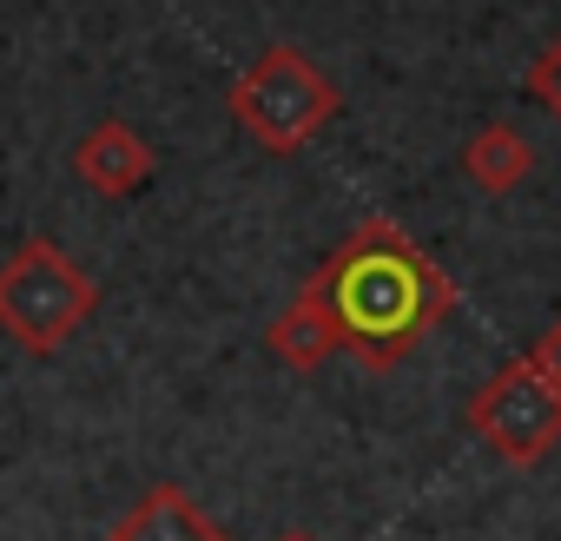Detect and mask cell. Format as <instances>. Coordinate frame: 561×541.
I'll return each mask as SVG.
<instances>
[{
  "instance_id": "obj_1",
  "label": "cell",
  "mask_w": 561,
  "mask_h": 541,
  "mask_svg": "<svg viewBox=\"0 0 561 541\" xmlns=\"http://www.w3.org/2000/svg\"><path fill=\"white\" fill-rule=\"evenodd\" d=\"M305 285L324 298L344 350L370 370H397L456 311V278L397 218H364L324 251Z\"/></svg>"
},
{
  "instance_id": "obj_2",
  "label": "cell",
  "mask_w": 561,
  "mask_h": 541,
  "mask_svg": "<svg viewBox=\"0 0 561 541\" xmlns=\"http://www.w3.org/2000/svg\"><path fill=\"white\" fill-rule=\"evenodd\" d=\"M100 311V285L93 270L60 251L54 238H21L8 257H0V331H8L21 350L54 357L67 337H80Z\"/></svg>"
},
{
  "instance_id": "obj_3",
  "label": "cell",
  "mask_w": 561,
  "mask_h": 541,
  "mask_svg": "<svg viewBox=\"0 0 561 541\" xmlns=\"http://www.w3.org/2000/svg\"><path fill=\"white\" fill-rule=\"evenodd\" d=\"M225 100H231V119H238L264 152H277V159L305 152V146L344 113L337 80H331L298 41H271V47L231 80Z\"/></svg>"
},
{
  "instance_id": "obj_4",
  "label": "cell",
  "mask_w": 561,
  "mask_h": 541,
  "mask_svg": "<svg viewBox=\"0 0 561 541\" xmlns=\"http://www.w3.org/2000/svg\"><path fill=\"white\" fill-rule=\"evenodd\" d=\"M469 429L508 462V469H535L554 442H561V396L548 390V377L515 357L502 364L476 396H469Z\"/></svg>"
},
{
  "instance_id": "obj_5",
  "label": "cell",
  "mask_w": 561,
  "mask_h": 541,
  "mask_svg": "<svg viewBox=\"0 0 561 541\" xmlns=\"http://www.w3.org/2000/svg\"><path fill=\"white\" fill-rule=\"evenodd\" d=\"M152 165H159L152 139H146L139 126H126V119H100V126H87L80 146H73V179L93 185L100 198H133V192L152 179Z\"/></svg>"
},
{
  "instance_id": "obj_6",
  "label": "cell",
  "mask_w": 561,
  "mask_h": 541,
  "mask_svg": "<svg viewBox=\"0 0 561 541\" xmlns=\"http://www.w3.org/2000/svg\"><path fill=\"white\" fill-rule=\"evenodd\" d=\"M106 541H231L179 482H152L119 521H113V534Z\"/></svg>"
},
{
  "instance_id": "obj_7",
  "label": "cell",
  "mask_w": 561,
  "mask_h": 541,
  "mask_svg": "<svg viewBox=\"0 0 561 541\" xmlns=\"http://www.w3.org/2000/svg\"><path fill=\"white\" fill-rule=\"evenodd\" d=\"M264 350L285 364V370H298V377H311V370H324L337 350H344V337H337V324H331V311H324V298L305 285L285 311H277L271 324H264Z\"/></svg>"
},
{
  "instance_id": "obj_8",
  "label": "cell",
  "mask_w": 561,
  "mask_h": 541,
  "mask_svg": "<svg viewBox=\"0 0 561 541\" xmlns=\"http://www.w3.org/2000/svg\"><path fill=\"white\" fill-rule=\"evenodd\" d=\"M535 172V146H528V133L515 126V119H489V126H476L469 139H462V179L469 185H482V192H515L522 179Z\"/></svg>"
},
{
  "instance_id": "obj_9",
  "label": "cell",
  "mask_w": 561,
  "mask_h": 541,
  "mask_svg": "<svg viewBox=\"0 0 561 541\" xmlns=\"http://www.w3.org/2000/svg\"><path fill=\"white\" fill-rule=\"evenodd\" d=\"M528 93L561 119V41H554L548 54H535V67H528Z\"/></svg>"
},
{
  "instance_id": "obj_10",
  "label": "cell",
  "mask_w": 561,
  "mask_h": 541,
  "mask_svg": "<svg viewBox=\"0 0 561 541\" xmlns=\"http://www.w3.org/2000/svg\"><path fill=\"white\" fill-rule=\"evenodd\" d=\"M528 364H535V370H541V377H548V390H554V396H561V318H554V324H548V331H541V344H535V350H528Z\"/></svg>"
},
{
  "instance_id": "obj_11",
  "label": "cell",
  "mask_w": 561,
  "mask_h": 541,
  "mask_svg": "<svg viewBox=\"0 0 561 541\" xmlns=\"http://www.w3.org/2000/svg\"><path fill=\"white\" fill-rule=\"evenodd\" d=\"M285 541H318V534H305V528H291V534H285Z\"/></svg>"
}]
</instances>
